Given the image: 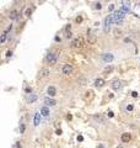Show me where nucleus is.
<instances>
[{
    "label": "nucleus",
    "mask_w": 140,
    "mask_h": 148,
    "mask_svg": "<svg viewBox=\"0 0 140 148\" xmlns=\"http://www.w3.org/2000/svg\"><path fill=\"white\" fill-rule=\"evenodd\" d=\"M84 44H85V42H84L82 37H76V38H74L72 42H71V48H74V49H81V48L84 47Z\"/></svg>",
    "instance_id": "nucleus-1"
},
{
    "label": "nucleus",
    "mask_w": 140,
    "mask_h": 148,
    "mask_svg": "<svg viewBox=\"0 0 140 148\" xmlns=\"http://www.w3.org/2000/svg\"><path fill=\"white\" fill-rule=\"evenodd\" d=\"M112 22H114L113 14L106 17V20H105V28H103V31H105V32H108V31H109V26H111V24H112Z\"/></svg>",
    "instance_id": "nucleus-2"
},
{
    "label": "nucleus",
    "mask_w": 140,
    "mask_h": 148,
    "mask_svg": "<svg viewBox=\"0 0 140 148\" xmlns=\"http://www.w3.org/2000/svg\"><path fill=\"white\" fill-rule=\"evenodd\" d=\"M72 70H74V67L69 63H65L62 68V72H63V74H65V75H70L72 73Z\"/></svg>",
    "instance_id": "nucleus-3"
},
{
    "label": "nucleus",
    "mask_w": 140,
    "mask_h": 148,
    "mask_svg": "<svg viewBox=\"0 0 140 148\" xmlns=\"http://www.w3.org/2000/svg\"><path fill=\"white\" fill-rule=\"evenodd\" d=\"M49 74H50L49 69H47V68H42V69L39 70V73H38V77H37V79L42 80V79H44V78H48Z\"/></svg>",
    "instance_id": "nucleus-4"
},
{
    "label": "nucleus",
    "mask_w": 140,
    "mask_h": 148,
    "mask_svg": "<svg viewBox=\"0 0 140 148\" xmlns=\"http://www.w3.org/2000/svg\"><path fill=\"white\" fill-rule=\"evenodd\" d=\"M46 59H47V62H48L50 65H54V64L57 63V61H58V56H57L55 53H49Z\"/></svg>",
    "instance_id": "nucleus-5"
},
{
    "label": "nucleus",
    "mask_w": 140,
    "mask_h": 148,
    "mask_svg": "<svg viewBox=\"0 0 140 148\" xmlns=\"http://www.w3.org/2000/svg\"><path fill=\"white\" fill-rule=\"evenodd\" d=\"M96 41H97V37H96V35L91 33L90 30H87V42H88V44H95Z\"/></svg>",
    "instance_id": "nucleus-6"
},
{
    "label": "nucleus",
    "mask_w": 140,
    "mask_h": 148,
    "mask_svg": "<svg viewBox=\"0 0 140 148\" xmlns=\"http://www.w3.org/2000/svg\"><path fill=\"white\" fill-rule=\"evenodd\" d=\"M111 86H112V89H113V90H121V89H122V86H123V84H122V81H121V80L116 79V80H113V81H112V84H111Z\"/></svg>",
    "instance_id": "nucleus-7"
},
{
    "label": "nucleus",
    "mask_w": 140,
    "mask_h": 148,
    "mask_svg": "<svg viewBox=\"0 0 140 148\" xmlns=\"http://www.w3.org/2000/svg\"><path fill=\"white\" fill-rule=\"evenodd\" d=\"M102 59H103V62H106V63H111L114 59V56L112 53H103Z\"/></svg>",
    "instance_id": "nucleus-8"
},
{
    "label": "nucleus",
    "mask_w": 140,
    "mask_h": 148,
    "mask_svg": "<svg viewBox=\"0 0 140 148\" xmlns=\"http://www.w3.org/2000/svg\"><path fill=\"white\" fill-rule=\"evenodd\" d=\"M121 139H122L123 143H128V142H130V139H131V135L128 133V132H124V133H122Z\"/></svg>",
    "instance_id": "nucleus-9"
},
{
    "label": "nucleus",
    "mask_w": 140,
    "mask_h": 148,
    "mask_svg": "<svg viewBox=\"0 0 140 148\" xmlns=\"http://www.w3.org/2000/svg\"><path fill=\"white\" fill-rule=\"evenodd\" d=\"M44 104H46V106H54L57 105V101L52 98H46L44 99Z\"/></svg>",
    "instance_id": "nucleus-10"
},
{
    "label": "nucleus",
    "mask_w": 140,
    "mask_h": 148,
    "mask_svg": "<svg viewBox=\"0 0 140 148\" xmlns=\"http://www.w3.org/2000/svg\"><path fill=\"white\" fill-rule=\"evenodd\" d=\"M41 116H42L41 112H36L34 114V118H33V125L34 126H38L41 123Z\"/></svg>",
    "instance_id": "nucleus-11"
},
{
    "label": "nucleus",
    "mask_w": 140,
    "mask_h": 148,
    "mask_svg": "<svg viewBox=\"0 0 140 148\" xmlns=\"http://www.w3.org/2000/svg\"><path fill=\"white\" fill-rule=\"evenodd\" d=\"M93 85L96 88H102L103 85H105V79H102V78H98V79H96L93 81Z\"/></svg>",
    "instance_id": "nucleus-12"
},
{
    "label": "nucleus",
    "mask_w": 140,
    "mask_h": 148,
    "mask_svg": "<svg viewBox=\"0 0 140 148\" xmlns=\"http://www.w3.org/2000/svg\"><path fill=\"white\" fill-rule=\"evenodd\" d=\"M131 12L134 14L135 16H140V4H135L134 6H133Z\"/></svg>",
    "instance_id": "nucleus-13"
},
{
    "label": "nucleus",
    "mask_w": 140,
    "mask_h": 148,
    "mask_svg": "<svg viewBox=\"0 0 140 148\" xmlns=\"http://www.w3.org/2000/svg\"><path fill=\"white\" fill-rule=\"evenodd\" d=\"M47 94L50 96H55L57 95V89L54 88V86H48V89H47Z\"/></svg>",
    "instance_id": "nucleus-14"
},
{
    "label": "nucleus",
    "mask_w": 140,
    "mask_h": 148,
    "mask_svg": "<svg viewBox=\"0 0 140 148\" xmlns=\"http://www.w3.org/2000/svg\"><path fill=\"white\" fill-rule=\"evenodd\" d=\"M41 114H42V116H44V117H48L49 116V109H48V106H43L42 109H41Z\"/></svg>",
    "instance_id": "nucleus-15"
},
{
    "label": "nucleus",
    "mask_w": 140,
    "mask_h": 148,
    "mask_svg": "<svg viewBox=\"0 0 140 148\" xmlns=\"http://www.w3.org/2000/svg\"><path fill=\"white\" fill-rule=\"evenodd\" d=\"M9 17H10L11 20L19 19V11H17V10H12V11L10 12V15H9Z\"/></svg>",
    "instance_id": "nucleus-16"
},
{
    "label": "nucleus",
    "mask_w": 140,
    "mask_h": 148,
    "mask_svg": "<svg viewBox=\"0 0 140 148\" xmlns=\"http://www.w3.org/2000/svg\"><path fill=\"white\" fill-rule=\"evenodd\" d=\"M27 100H28V102H29V104H33V102L37 100V95H36V94H28Z\"/></svg>",
    "instance_id": "nucleus-17"
},
{
    "label": "nucleus",
    "mask_w": 140,
    "mask_h": 148,
    "mask_svg": "<svg viewBox=\"0 0 140 148\" xmlns=\"http://www.w3.org/2000/svg\"><path fill=\"white\" fill-rule=\"evenodd\" d=\"M7 30H5V31L1 33V37H0V43H5V41H6V38H7Z\"/></svg>",
    "instance_id": "nucleus-18"
},
{
    "label": "nucleus",
    "mask_w": 140,
    "mask_h": 148,
    "mask_svg": "<svg viewBox=\"0 0 140 148\" xmlns=\"http://www.w3.org/2000/svg\"><path fill=\"white\" fill-rule=\"evenodd\" d=\"M134 110V105L133 104H127V105L124 106V111L125 112H130V111Z\"/></svg>",
    "instance_id": "nucleus-19"
},
{
    "label": "nucleus",
    "mask_w": 140,
    "mask_h": 148,
    "mask_svg": "<svg viewBox=\"0 0 140 148\" xmlns=\"http://www.w3.org/2000/svg\"><path fill=\"white\" fill-rule=\"evenodd\" d=\"M92 118L93 120H96L97 122H101V123H105V118H103L102 116H100V115H93L92 116Z\"/></svg>",
    "instance_id": "nucleus-20"
},
{
    "label": "nucleus",
    "mask_w": 140,
    "mask_h": 148,
    "mask_svg": "<svg viewBox=\"0 0 140 148\" xmlns=\"http://www.w3.org/2000/svg\"><path fill=\"white\" fill-rule=\"evenodd\" d=\"M32 11H33V9H29V7H27L26 11H25V16H26V17H29V16H31V14H32Z\"/></svg>",
    "instance_id": "nucleus-21"
},
{
    "label": "nucleus",
    "mask_w": 140,
    "mask_h": 148,
    "mask_svg": "<svg viewBox=\"0 0 140 148\" xmlns=\"http://www.w3.org/2000/svg\"><path fill=\"white\" fill-rule=\"evenodd\" d=\"M114 37H116V38H119V37H122V31H118V30H116V31H114Z\"/></svg>",
    "instance_id": "nucleus-22"
},
{
    "label": "nucleus",
    "mask_w": 140,
    "mask_h": 148,
    "mask_svg": "<svg viewBox=\"0 0 140 148\" xmlns=\"http://www.w3.org/2000/svg\"><path fill=\"white\" fill-rule=\"evenodd\" d=\"M122 4H123V6L130 7V1H129V0H122Z\"/></svg>",
    "instance_id": "nucleus-23"
},
{
    "label": "nucleus",
    "mask_w": 140,
    "mask_h": 148,
    "mask_svg": "<svg viewBox=\"0 0 140 148\" xmlns=\"http://www.w3.org/2000/svg\"><path fill=\"white\" fill-rule=\"evenodd\" d=\"M82 16H77L76 19H75V22H76V24H81V22H82Z\"/></svg>",
    "instance_id": "nucleus-24"
},
{
    "label": "nucleus",
    "mask_w": 140,
    "mask_h": 148,
    "mask_svg": "<svg viewBox=\"0 0 140 148\" xmlns=\"http://www.w3.org/2000/svg\"><path fill=\"white\" fill-rule=\"evenodd\" d=\"M112 70H113V67L109 65V67H107V68L105 69V74H106V73H109V72H112Z\"/></svg>",
    "instance_id": "nucleus-25"
},
{
    "label": "nucleus",
    "mask_w": 140,
    "mask_h": 148,
    "mask_svg": "<svg viewBox=\"0 0 140 148\" xmlns=\"http://www.w3.org/2000/svg\"><path fill=\"white\" fill-rule=\"evenodd\" d=\"M95 9H96V10H101V9H102V5H101L100 3H96V4H95Z\"/></svg>",
    "instance_id": "nucleus-26"
},
{
    "label": "nucleus",
    "mask_w": 140,
    "mask_h": 148,
    "mask_svg": "<svg viewBox=\"0 0 140 148\" xmlns=\"http://www.w3.org/2000/svg\"><path fill=\"white\" fill-rule=\"evenodd\" d=\"M25 91H26L27 94H32V89L28 88V86H26V88H25Z\"/></svg>",
    "instance_id": "nucleus-27"
},
{
    "label": "nucleus",
    "mask_w": 140,
    "mask_h": 148,
    "mask_svg": "<svg viewBox=\"0 0 140 148\" xmlns=\"http://www.w3.org/2000/svg\"><path fill=\"white\" fill-rule=\"evenodd\" d=\"M25 128H26V127H25V125H24V123H21V127H20V133H24V132H25Z\"/></svg>",
    "instance_id": "nucleus-28"
},
{
    "label": "nucleus",
    "mask_w": 140,
    "mask_h": 148,
    "mask_svg": "<svg viewBox=\"0 0 140 148\" xmlns=\"http://www.w3.org/2000/svg\"><path fill=\"white\" fill-rule=\"evenodd\" d=\"M70 30H71V25L70 24L65 26V32H70Z\"/></svg>",
    "instance_id": "nucleus-29"
},
{
    "label": "nucleus",
    "mask_w": 140,
    "mask_h": 148,
    "mask_svg": "<svg viewBox=\"0 0 140 148\" xmlns=\"http://www.w3.org/2000/svg\"><path fill=\"white\" fill-rule=\"evenodd\" d=\"M12 56V51H7L6 52V58H10Z\"/></svg>",
    "instance_id": "nucleus-30"
},
{
    "label": "nucleus",
    "mask_w": 140,
    "mask_h": 148,
    "mask_svg": "<svg viewBox=\"0 0 140 148\" xmlns=\"http://www.w3.org/2000/svg\"><path fill=\"white\" fill-rule=\"evenodd\" d=\"M15 148H22L21 142H16V143H15Z\"/></svg>",
    "instance_id": "nucleus-31"
},
{
    "label": "nucleus",
    "mask_w": 140,
    "mask_h": 148,
    "mask_svg": "<svg viewBox=\"0 0 140 148\" xmlns=\"http://www.w3.org/2000/svg\"><path fill=\"white\" fill-rule=\"evenodd\" d=\"M113 10H114V4H111L108 7V11H113Z\"/></svg>",
    "instance_id": "nucleus-32"
},
{
    "label": "nucleus",
    "mask_w": 140,
    "mask_h": 148,
    "mask_svg": "<svg viewBox=\"0 0 140 148\" xmlns=\"http://www.w3.org/2000/svg\"><path fill=\"white\" fill-rule=\"evenodd\" d=\"M107 116H108V117H113V116H114L113 111H108V112H107Z\"/></svg>",
    "instance_id": "nucleus-33"
},
{
    "label": "nucleus",
    "mask_w": 140,
    "mask_h": 148,
    "mask_svg": "<svg viewBox=\"0 0 140 148\" xmlns=\"http://www.w3.org/2000/svg\"><path fill=\"white\" fill-rule=\"evenodd\" d=\"M76 139H77V141H79V142H82V141H84V137H82V136H81V135H79V136H77V138H76Z\"/></svg>",
    "instance_id": "nucleus-34"
},
{
    "label": "nucleus",
    "mask_w": 140,
    "mask_h": 148,
    "mask_svg": "<svg viewBox=\"0 0 140 148\" xmlns=\"http://www.w3.org/2000/svg\"><path fill=\"white\" fill-rule=\"evenodd\" d=\"M79 83H81L80 85H85V83H86V80H85V79L82 78V79H80V80H79Z\"/></svg>",
    "instance_id": "nucleus-35"
},
{
    "label": "nucleus",
    "mask_w": 140,
    "mask_h": 148,
    "mask_svg": "<svg viewBox=\"0 0 140 148\" xmlns=\"http://www.w3.org/2000/svg\"><path fill=\"white\" fill-rule=\"evenodd\" d=\"M138 95H139L138 91H133V93H131V96H133V98H138Z\"/></svg>",
    "instance_id": "nucleus-36"
},
{
    "label": "nucleus",
    "mask_w": 140,
    "mask_h": 148,
    "mask_svg": "<svg viewBox=\"0 0 140 148\" xmlns=\"http://www.w3.org/2000/svg\"><path fill=\"white\" fill-rule=\"evenodd\" d=\"M55 133H57L58 136H59V135H62V130H60V128H59V130H57V131H55Z\"/></svg>",
    "instance_id": "nucleus-37"
},
{
    "label": "nucleus",
    "mask_w": 140,
    "mask_h": 148,
    "mask_svg": "<svg viewBox=\"0 0 140 148\" xmlns=\"http://www.w3.org/2000/svg\"><path fill=\"white\" fill-rule=\"evenodd\" d=\"M55 42H60V37H59V36H55Z\"/></svg>",
    "instance_id": "nucleus-38"
},
{
    "label": "nucleus",
    "mask_w": 140,
    "mask_h": 148,
    "mask_svg": "<svg viewBox=\"0 0 140 148\" xmlns=\"http://www.w3.org/2000/svg\"><path fill=\"white\" fill-rule=\"evenodd\" d=\"M65 37H66V38H69V37H71V32H66Z\"/></svg>",
    "instance_id": "nucleus-39"
},
{
    "label": "nucleus",
    "mask_w": 140,
    "mask_h": 148,
    "mask_svg": "<svg viewBox=\"0 0 140 148\" xmlns=\"http://www.w3.org/2000/svg\"><path fill=\"white\" fill-rule=\"evenodd\" d=\"M96 148H105V146H103V144H98V146L96 147Z\"/></svg>",
    "instance_id": "nucleus-40"
},
{
    "label": "nucleus",
    "mask_w": 140,
    "mask_h": 148,
    "mask_svg": "<svg viewBox=\"0 0 140 148\" xmlns=\"http://www.w3.org/2000/svg\"><path fill=\"white\" fill-rule=\"evenodd\" d=\"M66 118H68V120H71L72 116H71V115H68V116H66Z\"/></svg>",
    "instance_id": "nucleus-41"
},
{
    "label": "nucleus",
    "mask_w": 140,
    "mask_h": 148,
    "mask_svg": "<svg viewBox=\"0 0 140 148\" xmlns=\"http://www.w3.org/2000/svg\"><path fill=\"white\" fill-rule=\"evenodd\" d=\"M117 148H122V146H119V147H117Z\"/></svg>",
    "instance_id": "nucleus-42"
},
{
    "label": "nucleus",
    "mask_w": 140,
    "mask_h": 148,
    "mask_svg": "<svg viewBox=\"0 0 140 148\" xmlns=\"http://www.w3.org/2000/svg\"><path fill=\"white\" fill-rule=\"evenodd\" d=\"M106 1H109V0H106Z\"/></svg>",
    "instance_id": "nucleus-43"
}]
</instances>
